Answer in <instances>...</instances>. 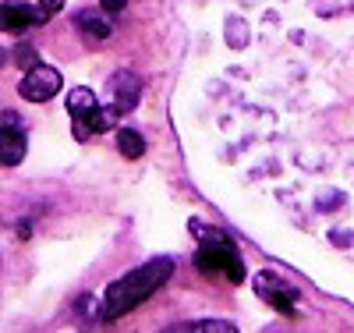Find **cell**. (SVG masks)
Returning a JSON list of instances; mask_svg holds the SVG:
<instances>
[{
  "mask_svg": "<svg viewBox=\"0 0 354 333\" xmlns=\"http://www.w3.org/2000/svg\"><path fill=\"white\" fill-rule=\"evenodd\" d=\"M174 273V262L167 255L149 259L145 266L124 273L121 280H113L103 294V319H117V316H128L131 309H138L142 301H149Z\"/></svg>",
  "mask_w": 354,
  "mask_h": 333,
  "instance_id": "obj_1",
  "label": "cell"
},
{
  "mask_svg": "<svg viewBox=\"0 0 354 333\" xmlns=\"http://www.w3.org/2000/svg\"><path fill=\"white\" fill-rule=\"evenodd\" d=\"M195 266L202 273H223L234 284L245 280V262H241L238 249H234V241L227 234L213 231V227L202 234V249L195 252Z\"/></svg>",
  "mask_w": 354,
  "mask_h": 333,
  "instance_id": "obj_2",
  "label": "cell"
},
{
  "mask_svg": "<svg viewBox=\"0 0 354 333\" xmlns=\"http://www.w3.org/2000/svg\"><path fill=\"white\" fill-rule=\"evenodd\" d=\"M61 85H64V78H61V71H57V68L32 64V68L25 71V78L18 82V93L28 103H46V100H53L57 93H61Z\"/></svg>",
  "mask_w": 354,
  "mask_h": 333,
  "instance_id": "obj_3",
  "label": "cell"
},
{
  "mask_svg": "<svg viewBox=\"0 0 354 333\" xmlns=\"http://www.w3.org/2000/svg\"><path fill=\"white\" fill-rule=\"evenodd\" d=\"M0 163L4 167H15L21 163L25 156V128H21V117L15 110H4V117H0Z\"/></svg>",
  "mask_w": 354,
  "mask_h": 333,
  "instance_id": "obj_4",
  "label": "cell"
},
{
  "mask_svg": "<svg viewBox=\"0 0 354 333\" xmlns=\"http://www.w3.org/2000/svg\"><path fill=\"white\" fill-rule=\"evenodd\" d=\"M106 93H110V107L117 114H128V110H135V103L142 96V82L131 71H117L106 85Z\"/></svg>",
  "mask_w": 354,
  "mask_h": 333,
  "instance_id": "obj_5",
  "label": "cell"
},
{
  "mask_svg": "<svg viewBox=\"0 0 354 333\" xmlns=\"http://www.w3.org/2000/svg\"><path fill=\"white\" fill-rule=\"evenodd\" d=\"M50 15L39 8H32V4H25V0H8L4 4V33H21V28H28V25H36V21H46Z\"/></svg>",
  "mask_w": 354,
  "mask_h": 333,
  "instance_id": "obj_6",
  "label": "cell"
},
{
  "mask_svg": "<svg viewBox=\"0 0 354 333\" xmlns=\"http://www.w3.org/2000/svg\"><path fill=\"white\" fill-rule=\"evenodd\" d=\"M100 107V100L88 93V89H71V96H68V110H71V120H75V138H85V120L88 114H93Z\"/></svg>",
  "mask_w": 354,
  "mask_h": 333,
  "instance_id": "obj_7",
  "label": "cell"
},
{
  "mask_svg": "<svg viewBox=\"0 0 354 333\" xmlns=\"http://www.w3.org/2000/svg\"><path fill=\"white\" fill-rule=\"evenodd\" d=\"M75 28L88 43H103L110 36V18H106V11H78L75 15Z\"/></svg>",
  "mask_w": 354,
  "mask_h": 333,
  "instance_id": "obj_8",
  "label": "cell"
},
{
  "mask_svg": "<svg viewBox=\"0 0 354 333\" xmlns=\"http://www.w3.org/2000/svg\"><path fill=\"white\" fill-rule=\"evenodd\" d=\"M259 294L270 301V305L277 309V312H283V316H294V291H287V287H280L270 273L266 277H259Z\"/></svg>",
  "mask_w": 354,
  "mask_h": 333,
  "instance_id": "obj_9",
  "label": "cell"
},
{
  "mask_svg": "<svg viewBox=\"0 0 354 333\" xmlns=\"http://www.w3.org/2000/svg\"><path fill=\"white\" fill-rule=\"evenodd\" d=\"M117 149H121L128 160H138L145 153V138L135 128H121V132H117Z\"/></svg>",
  "mask_w": 354,
  "mask_h": 333,
  "instance_id": "obj_10",
  "label": "cell"
},
{
  "mask_svg": "<svg viewBox=\"0 0 354 333\" xmlns=\"http://www.w3.org/2000/svg\"><path fill=\"white\" fill-rule=\"evenodd\" d=\"M170 330H209V333H234L238 326L227 323V319H198V323H177Z\"/></svg>",
  "mask_w": 354,
  "mask_h": 333,
  "instance_id": "obj_11",
  "label": "cell"
},
{
  "mask_svg": "<svg viewBox=\"0 0 354 333\" xmlns=\"http://www.w3.org/2000/svg\"><path fill=\"white\" fill-rule=\"evenodd\" d=\"M227 36H230V39H227L230 46H245V43H248V39H245V25H241V21H227Z\"/></svg>",
  "mask_w": 354,
  "mask_h": 333,
  "instance_id": "obj_12",
  "label": "cell"
},
{
  "mask_svg": "<svg viewBox=\"0 0 354 333\" xmlns=\"http://www.w3.org/2000/svg\"><path fill=\"white\" fill-rule=\"evenodd\" d=\"M15 60H18L21 68H32V64H39V60H36V53H32V46H28V43H21V46L15 50Z\"/></svg>",
  "mask_w": 354,
  "mask_h": 333,
  "instance_id": "obj_13",
  "label": "cell"
},
{
  "mask_svg": "<svg viewBox=\"0 0 354 333\" xmlns=\"http://www.w3.org/2000/svg\"><path fill=\"white\" fill-rule=\"evenodd\" d=\"M100 4H103V11H106V15H117V11H124L128 0H100Z\"/></svg>",
  "mask_w": 354,
  "mask_h": 333,
  "instance_id": "obj_14",
  "label": "cell"
},
{
  "mask_svg": "<svg viewBox=\"0 0 354 333\" xmlns=\"http://www.w3.org/2000/svg\"><path fill=\"white\" fill-rule=\"evenodd\" d=\"M39 8L46 15H53V11H64V0H39Z\"/></svg>",
  "mask_w": 354,
  "mask_h": 333,
  "instance_id": "obj_15",
  "label": "cell"
},
{
  "mask_svg": "<svg viewBox=\"0 0 354 333\" xmlns=\"http://www.w3.org/2000/svg\"><path fill=\"white\" fill-rule=\"evenodd\" d=\"M330 237H333V245H340V249H344V245H351V231H333Z\"/></svg>",
  "mask_w": 354,
  "mask_h": 333,
  "instance_id": "obj_16",
  "label": "cell"
}]
</instances>
